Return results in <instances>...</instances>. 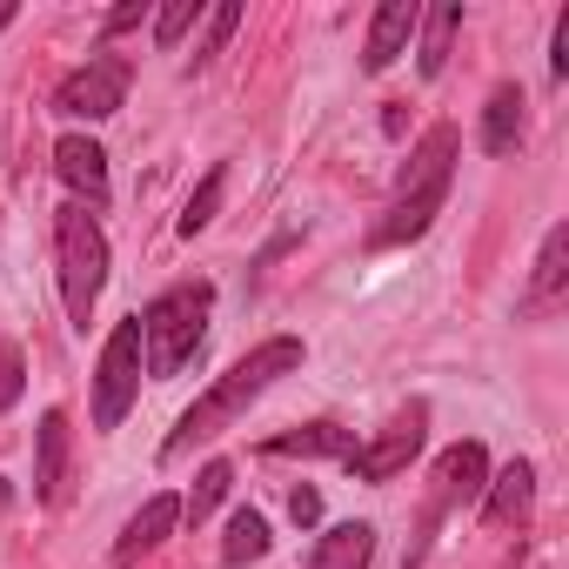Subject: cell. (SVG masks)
<instances>
[{"label": "cell", "mask_w": 569, "mask_h": 569, "mask_svg": "<svg viewBox=\"0 0 569 569\" xmlns=\"http://www.w3.org/2000/svg\"><path fill=\"white\" fill-rule=\"evenodd\" d=\"M296 369H302V342H296V336H274V342L248 349L208 396H194V402L181 409V422H174L168 442H161V462H181L194 442H214L221 429H234V422L248 416V402H261L281 376H296Z\"/></svg>", "instance_id": "cell-1"}, {"label": "cell", "mask_w": 569, "mask_h": 569, "mask_svg": "<svg viewBox=\"0 0 569 569\" xmlns=\"http://www.w3.org/2000/svg\"><path fill=\"white\" fill-rule=\"evenodd\" d=\"M456 128L449 121H436L416 148H409V161H402V174H396V201H389V214L376 221V248H402V241H422L429 228H436V214H442V201H449V181H456Z\"/></svg>", "instance_id": "cell-2"}, {"label": "cell", "mask_w": 569, "mask_h": 569, "mask_svg": "<svg viewBox=\"0 0 569 569\" xmlns=\"http://www.w3.org/2000/svg\"><path fill=\"white\" fill-rule=\"evenodd\" d=\"M208 316H214V281H174V289H161L141 309V356H148V376L154 382L181 376V362L208 336Z\"/></svg>", "instance_id": "cell-3"}, {"label": "cell", "mask_w": 569, "mask_h": 569, "mask_svg": "<svg viewBox=\"0 0 569 569\" xmlns=\"http://www.w3.org/2000/svg\"><path fill=\"white\" fill-rule=\"evenodd\" d=\"M54 254H61V302H68V322L88 329L101 289H108V234L101 221L81 208V201H61L54 208Z\"/></svg>", "instance_id": "cell-4"}, {"label": "cell", "mask_w": 569, "mask_h": 569, "mask_svg": "<svg viewBox=\"0 0 569 569\" xmlns=\"http://www.w3.org/2000/svg\"><path fill=\"white\" fill-rule=\"evenodd\" d=\"M134 396H141V316L114 322V336L94 362V429H121Z\"/></svg>", "instance_id": "cell-5"}, {"label": "cell", "mask_w": 569, "mask_h": 569, "mask_svg": "<svg viewBox=\"0 0 569 569\" xmlns=\"http://www.w3.org/2000/svg\"><path fill=\"white\" fill-rule=\"evenodd\" d=\"M422 436H429V402H409L376 442H356L342 462H349V476L356 482H396L416 456H422Z\"/></svg>", "instance_id": "cell-6"}, {"label": "cell", "mask_w": 569, "mask_h": 569, "mask_svg": "<svg viewBox=\"0 0 569 569\" xmlns=\"http://www.w3.org/2000/svg\"><path fill=\"white\" fill-rule=\"evenodd\" d=\"M121 101H128V61L121 54H94L88 68H74L54 88V114H68V121H108V114H121Z\"/></svg>", "instance_id": "cell-7"}, {"label": "cell", "mask_w": 569, "mask_h": 569, "mask_svg": "<svg viewBox=\"0 0 569 569\" xmlns=\"http://www.w3.org/2000/svg\"><path fill=\"white\" fill-rule=\"evenodd\" d=\"M489 489V449L482 442H456L442 462H436V502H429V522L456 502H476Z\"/></svg>", "instance_id": "cell-8"}, {"label": "cell", "mask_w": 569, "mask_h": 569, "mask_svg": "<svg viewBox=\"0 0 569 569\" xmlns=\"http://www.w3.org/2000/svg\"><path fill=\"white\" fill-rule=\"evenodd\" d=\"M416 28H422V0H382V8H376V21H369V48H362V68H369V74L396 68V54H409Z\"/></svg>", "instance_id": "cell-9"}, {"label": "cell", "mask_w": 569, "mask_h": 569, "mask_svg": "<svg viewBox=\"0 0 569 569\" xmlns=\"http://www.w3.org/2000/svg\"><path fill=\"white\" fill-rule=\"evenodd\" d=\"M54 174L81 194V208H101V201H108V148H101V141L61 134V141H54Z\"/></svg>", "instance_id": "cell-10"}, {"label": "cell", "mask_w": 569, "mask_h": 569, "mask_svg": "<svg viewBox=\"0 0 569 569\" xmlns=\"http://www.w3.org/2000/svg\"><path fill=\"white\" fill-rule=\"evenodd\" d=\"M68 442H74L68 416H61V409H48V416H41V429H34V496H41L48 509H61V502H68Z\"/></svg>", "instance_id": "cell-11"}, {"label": "cell", "mask_w": 569, "mask_h": 569, "mask_svg": "<svg viewBox=\"0 0 569 569\" xmlns=\"http://www.w3.org/2000/svg\"><path fill=\"white\" fill-rule=\"evenodd\" d=\"M529 502H536V469L516 456L502 476H489V489H482V522H489V529H522V522H529Z\"/></svg>", "instance_id": "cell-12"}, {"label": "cell", "mask_w": 569, "mask_h": 569, "mask_svg": "<svg viewBox=\"0 0 569 569\" xmlns=\"http://www.w3.org/2000/svg\"><path fill=\"white\" fill-rule=\"evenodd\" d=\"M174 522H181V502H174V496H148V502L128 516V529L114 536V562H121V569L141 562L148 549H161V542L174 536Z\"/></svg>", "instance_id": "cell-13"}, {"label": "cell", "mask_w": 569, "mask_h": 569, "mask_svg": "<svg viewBox=\"0 0 569 569\" xmlns=\"http://www.w3.org/2000/svg\"><path fill=\"white\" fill-rule=\"evenodd\" d=\"M522 88L516 81H502L496 94H489V108H482V148L496 154V161H509L516 148H522Z\"/></svg>", "instance_id": "cell-14"}, {"label": "cell", "mask_w": 569, "mask_h": 569, "mask_svg": "<svg viewBox=\"0 0 569 569\" xmlns=\"http://www.w3.org/2000/svg\"><path fill=\"white\" fill-rule=\"evenodd\" d=\"M562 281H569V221H556V228L542 234V254H536V274H529L522 309H529V316H536V309H549V302L562 296Z\"/></svg>", "instance_id": "cell-15"}, {"label": "cell", "mask_w": 569, "mask_h": 569, "mask_svg": "<svg viewBox=\"0 0 569 569\" xmlns=\"http://www.w3.org/2000/svg\"><path fill=\"white\" fill-rule=\"evenodd\" d=\"M369 556H376V529H369V522H336V529L316 542L309 569H369Z\"/></svg>", "instance_id": "cell-16"}, {"label": "cell", "mask_w": 569, "mask_h": 569, "mask_svg": "<svg viewBox=\"0 0 569 569\" xmlns=\"http://www.w3.org/2000/svg\"><path fill=\"white\" fill-rule=\"evenodd\" d=\"M422 81H436L449 68V48L462 34V0H442V8H422Z\"/></svg>", "instance_id": "cell-17"}, {"label": "cell", "mask_w": 569, "mask_h": 569, "mask_svg": "<svg viewBox=\"0 0 569 569\" xmlns=\"http://www.w3.org/2000/svg\"><path fill=\"white\" fill-rule=\"evenodd\" d=\"M268 456H349L356 449V436L349 429H336V422H309V429H289V436H274V442H261Z\"/></svg>", "instance_id": "cell-18"}, {"label": "cell", "mask_w": 569, "mask_h": 569, "mask_svg": "<svg viewBox=\"0 0 569 569\" xmlns=\"http://www.w3.org/2000/svg\"><path fill=\"white\" fill-rule=\"evenodd\" d=\"M268 549H274L268 522H261L254 509H234V516H228V536H221V562H228V569H241V562H261Z\"/></svg>", "instance_id": "cell-19"}, {"label": "cell", "mask_w": 569, "mask_h": 569, "mask_svg": "<svg viewBox=\"0 0 569 569\" xmlns=\"http://www.w3.org/2000/svg\"><path fill=\"white\" fill-rule=\"evenodd\" d=\"M228 482H234V469H228V462H208V469L194 476V489L181 496V522H194V529H201V522L214 516V502L228 496Z\"/></svg>", "instance_id": "cell-20"}, {"label": "cell", "mask_w": 569, "mask_h": 569, "mask_svg": "<svg viewBox=\"0 0 569 569\" xmlns=\"http://www.w3.org/2000/svg\"><path fill=\"white\" fill-rule=\"evenodd\" d=\"M221 188H228V168H208V174H201V188L188 194V208H181V221H174L188 241H194V234L214 221V208H221Z\"/></svg>", "instance_id": "cell-21"}, {"label": "cell", "mask_w": 569, "mask_h": 569, "mask_svg": "<svg viewBox=\"0 0 569 569\" xmlns=\"http://www.w3.org/2000/svg\"><path fill=\"white\" fill-rule=\"evenodd\" d=\"M201 21V0H168V8L154 14V48H181V34Z\"/></svg>", "instance_id": "cell-22"}, {"label": "cell", "mask_w": 569, "mask_h": 569, "mask_svg": "<svg viewBox=\"0 0 569 569\" xmlns=\"http://www.w3.org/2000/svg\"><path fill=\"white\" fill-rule=\"evenodd\" d=\"M21 389H28V356L14 342H0V416L21 402Z\"/></svg>", "instance_id": "cell-23"}, {"label": "cell", "mask_w": 569, "mask_h": 569, "mask_svg": "<svg viewBox=\"0 0 569 569\" xmlns=\"http://www.w3.org/2000/svg\"><path fill=\"white\" fill-rule=\"evenodd\" d=\"M234 28H241V0H221V8L208 14V41H201V54H194V61H214V54L234 41Z\"/></svg>", "instance_id": "cell-24"}, {"label": "cell", "mask_w": 569, "mask_h": 569, "mask_svg": "<svg viewBox=\"0 0 569 569\" xmlns=\"http://www.w3.org/2000/svg\"><path fill=\"white\" fill-rule=\"evenodd\" d=\"M549 74L569 81V8L556 14V41H549Z\"/></svg>", "instance_id": "cell-25"}, {"label": "cell", "mask_w": 569, "mask_h": 569, "mask_svg": "<svg viewBox=\"0 0 569 569\" xmlns=\"http://www.w3.org/2000/svg\"><path fill=\"white\" fill-rule=\"evenodd\" d=\"M289 516H296V522H302V529H309V522H322V496H316V489H309V482H302V489H296V496H289Z\"/></svg>", "instance_id": "cell-26"}, {"label": "cell", "mask_w": 569, "mask_h": 569, "mask_svg": "<svg viewBox=\"0 0 569 569\" xmlns=\"http://www.w3.org/2000/svg\"><path fill=\"white\" fill-rule=\"evenodd\" d=\"M141 14H148V0H121V8L108 14V34H128V28H141Z\"/></svg>", "instance_id": "cell-27"}, {"label": "cell", "mask_w": 569, "mask_h": 569, "mask_svg": "<svg viewBox=\"0 0 569 569\" xmlns=\"http://www.w3.org/2000/svg\"><path fill=\"white\" fill-rule=\"evenodd\" d=\"M14 14H21V8H14V0H0V34H8V28H14Z\"/></svg>", "instance_id": "cell-28"}]
</instances>
